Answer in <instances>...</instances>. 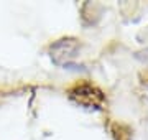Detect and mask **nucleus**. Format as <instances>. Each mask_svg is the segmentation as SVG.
<instances>
[{
	"mask_svg": "<svg viewBox=\"0 0 148 140\" xmlns=\"http://www.w3.org/2000/svg\"><path fill=\"white\" fill-rule=\"evenodd\" d=\"M73 97L77 102L84 104V106H99L102 102V94L94 86L90 84H77L76 87H73L71 91Z\"/></svg>",
	"mask_w": 148,
	"mask_h": 140,
	"instance_id": "obj_1",
	"label": "nucleus"
}]
</instances>
